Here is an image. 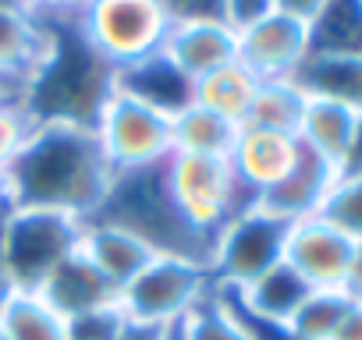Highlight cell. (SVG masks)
<instances>
[{"label":"cell","instance_id":"6da1fadb","mask_svg":"<svg viewBox=\"0 0 362 340\" xmlns=\"http://www.w3.org/2000/svg\"><path fill=\"white\" fill-rule=\"evenodd\" d=\"M4 174L11 210H54L89 220L110 188L114 166L93 124L36 121Z\"/></svg>","mask_w":362,"mask_h":340},{"label":"cell","instance_id":"7a4b0ae2","mask_svg":"<svg viewBox=\"0 0 362 340\" xmlns=\"http://www.w3.org/2000/svg\"><path fill=\"white\" fill-rule=\"evenodd\" d=\"M89 220H103L110 227L128 231L156 255H177L203 266H210L214 255V241L185 220L170 192L167 159L135 170H114L110 188Z\"/></svg>","mask_w":362,"mask_h":340},{"label":"cell","instance_id":"3957f363","mask_svg":"<svg viewBox=\"0 0 362 340\" xmlns=\"http://www.w3.org/2000/svg\"><path fill=\"white\" fill-rule=\"evenodd\" d=\"M47 25L50 47L40 61L25 110L33 121H78L96 124L103 103L114 92V68L89 47L78 29V18H40Z\"/></svg>","mask_w":362,"mask_h":340},{"label":"cell","instance_id":"277c9868","mask_svg":"<svg viewBox=\"0 0 362 340\" xmlns=\"http://www.w3.org/2000/svg\"><path fill=\"white\" fill-rule=\"evenodd\" d=\"M86 220L54 210L4 213V266L15 291H40L50 273L82 248Z\"/></svg>","mask_w":362,"mask_h":340},{"label":"cell","instance_id":"5b68a950","mask_svg":"<svg viewBox=\"0 0 362 340\" xmlns=\"http://www.w3.org/2000/svg\"><path fill=\"white\" fill-rule=\"evenodd\" d=\"M167 178L170 192L185 213V220L217 241V234L245 210H252L259 199L235 178V170L228 159L214 156H185V152H170L167 156Z\"/></svg>","mask_w":362,"mask_h":340},{"label":"cell","instance_id":"8992f818","mask_svg":"<svg viewBox=\"0 0 362 340\" xmlns=\"http://www.w3.org/2000/svg\"><path fill=\"white\" fill-rule=\"evenodd\" d=\"M78 29L89 47L117 71L163 50L170 22L156 0H93L78 15Z\"/></svg>","mask_w":362,"mask_h":340},{"label":"cell","instance_id":"52a82bcc","mask_svg":"<svg viewBox=\"0 0 362 340\" xmlns=\"http://www.w3.org/2000/svg\"><path fill=\"white\" fill-rule=\"evenodd\" d=\"M210 291H214L210 266L177 255H156L128 287H121V308L128 319L174 326Z\"/></svg>","mask_w":362,"mask_h":340},{"label":"cell","instance_id":"ba28073f","mask_svg":"<svg viewBox=\"0 0 362 340\" xmlns=\"http://www.w3.org/2000/svg\"><path fill=\"white\" fill-rule=\"evenodd\" d=\"M291 224L267 213L263 206H252L238 213L214 241L210 273L217 287H245L256 277H263L270 266L284 259Z\"/></svg>","mask_w":362,"mask_h":340},{"label":"cell","instance_id":"9c48e42d","mask_svg":"<svg viewBox=\"0 0 362 340\" xmlns=\"http://www.w3.org/2000/svg\"><path fill=\"white\" fill-rule=\"evenodd\" d=\"M93 128L114 170H135L170 156V117L117 89L103 103Z\"/></svg>","mask_w":362,"mask_h":340},{"label":"cell","instance_id":"30bf717a","mask_svg":"<svg viewBox=\"0 0 362 340\" xmlns=\"http://www.w3.org/2000/svg\"><path fill=\"white\" fill-rule=\"evenodd\" d=\"M358 252L362 245L341 234L323 217H305L291 224L284 262L295 266L309 287H351L358 273Z\"/></svg>","mask_w":362,"mask_h":340},{"label":"cell","instance_id":"8fae6325","mask_svg":"<svg viewBox=\"0 0 362 340\" xmlns=\"http://www.w3.org/2000/svg\"><path fill=\"white\" fill-rule=\"evenodd\" d=\"M235 32H238V64H245L259 82L291 78L298 64L309 57V25L281 11H270Z\"/></svg>","mask_w":362,"mask_h":340},{"label":"cell","instance_id":"7c38bea8","mask_svg":"<svg viewBox=\"0 0 362 340\" xmlns=\"http://www.w3.org/2000/svg\"><path fill=\"white\" fill-rule=\"evenodd\" d=\"M114 89L146 103L149 110H156L163 117H177L185 107L196 103V82L163 50H156V54H149V57H142L128 68H117Z\"/></svg>","mask_w":362,"mask_h":340},{"label":"cell","instance_id":"4fadbf2b","mask_svg":"<svg viewBox=\"0 0 362 340\" xmlns=\"http://www.w3.org/2000/svg\"><path fill=\"white\" fill-rule=\"evenodd\" d=\"M302 142L298 135H281V131H259V128H242L228 163L235 170V178L259 199L270 192L281 178H288V170L298 163Z\"/></svg>","mask_w":362,"mask_h":340},{"label":"cell","instance_id":"5bb4252c","mask_svg":"<svg viewBox=\"0 0 362 340\" xmlns=\"http://www.w3.org/2000/svg\"><path fill=\"white\" fill-rule=\"evenodd\" d=\"M358 131H362L358 110L334 103V99L309 96L302 124H298V142L309 152H316L320 159H327L337 174H344L355 159V149H358Z\"/></svg>","mask_w":362,"mask_h":340},{"label":"cell","instance_id":"9a60e30c","mask_svg":"<svg viewBox=\"0 0 362 340\" xmlns=\"http://www.w3.org/2000/svg\"><path fill=\"white\" fill-rule=\"evenodd\" d=\"M337 178L341 174L327 159H320L316 152H309L302 145L298 163L288 170V178H281L270 192H263L256 206H263L267 213H274L288 224H298V220L320 213V206H323V199H327V192L334 188Z\"/></svg>","mask_w":362,"mask_h":340},{"label":"cell","instance_id":"2e32d148","mask_svg":"<svg viewBox=\"0 0 362 340\" xmlns=\"http://www.w3.org/2000/svg\"><path fill=\"white\" fill-rule=\"evenodd\" d=\"M163 54L185 71L192 82L214 75L217 68L238 61V32L228 22H185L170 25Z\"/></svg>","mask_w":362,"mask_h":340},{"label":"cell","instance_id":"e0dca14e","mask_svg":"<svg viewBox=\"0 0 362 340\" xmlns=\"http://www.w3.org/2000/svg\"><path fill=\"white\" fill-rule=\"evenodd\" d=\"M36 294L61 319H71V315H82V312H96V308H107V305L121 301V291L82 255V248L71 259H64Z\"/></svg>","mask_w":362,"mask_h":340},{"label":"cell","instance_id":"ac0fdd59","mask_svg":"<svg viewBox=\"0 0 362 340\" xmlns=\"http://www.w3.org/2000/svg\"><path fill=\"white\" fill-rule=\"evenodd\" d=\"M82 255H86L117 291L128 287V284L156 259V252H149L139 238H132L128 231L110 227V224H103V220H86Z\"/></svg>","mask_w":362,"mask_h":340},{"label":"cell","instance_id":"d6986e66","mask_svg":"<svg viewBox=\"0 0 362 340\" xmlns=\"http://www.w3.org/2000/svg\"><path fill=\"white\" fill-rule=\"evenodd\" d=\"M291 82L305 96L334 99V103H344V107H351V110L362 114V57H348V54H309L298 64V71L291 75Z\"/></svg>","mask_w":362,"mask_h":340},{"label":"cell","instance_id":"ffe728a7","mask_svg":"<svg viewBox=\"0 0 362 340\" xmlns=\"http://www.w3.org/2000/svg\"><path fill=\"white\" fill-rule=\"evenodd\" d=\"M249 312L263 315V319H274V322H291V315L298 312V305L313 294V287L305 284V277L288 266L284 259L277 266H270L263 277H256L252 284L245 287H228Z\"/></svg>","mask_w":362,"mask_h":340},{"label":"cell","instance_id":"44dd1931","mask_svg":"<svg viewBox=\"0 0 362 340\" xmlns=\"http://www.w3.org/2000/svg\"><path fill=\"white\" fill-rule=\"evenodd\" d=\"M238 135H242V124H235L199 103L185 107L177 117H170V152L228 159Z\"/></svg>","mask_w":362,"mask_h":340},{"label":"cell","instance_id":"7402d4cb","mask_svg":"<svg viewBox=\"0 0 362 340\" xmlns=\"http://www.w3.org/2000/svg\"><path fill=\"white\" fill-rule=\"evenodd\" d=\"M256 89H259V78L245 64L231 61V64L217 68L214 75L196 82V103L228 117V121H235V124H245L249 107L256 99Z\"/></svg>","mask_w":362,"mask_h":340},{"label":"cell","instance_id":"603a6c76","mask_svg":"<svg viewBox=\"0 0 362 340\" xmlns=\"http://www.w3.org/2000/svg\"><path fill=\"white\" fill-rule=\"evenodd\" d=\"M309 54L362 57V0H327L309 22Z\"/></svg>","mask_w":362,"mask_h":340},{"label":"cell","instance_id":"cb8c5ba5","mask_svg":"<svg viewBox=\"0 0 362 340\" xmlns=\"http://www.w3.org/2000/svg\"><path fill=\"white\" fill-rule=\"evenodd\" d=\"M309 96L291 82V78H277V82H259L256 99L249 107V117L242 128H259V131H281V135H298L302 114H305Z\"/></svg>","mask_w":362,"mask_h":340},{"label":"cell","instance_id":"d4e9b609","mask_svg":"<svg viewBox=\"0 0 362 340\" xmlns=\"http://www.w3.org/2000/svg\"><path fill=\"white\" fill-rule=\"evenodd\" d=\"M0 329L8 340H64V319L33 291H15L0 305Z\"/></svg>","mask_w":362,"mask_h":340},{"label":"cell","instance_id":"484cf974","mask_svg":"<svg viewBox=\"0 0 362 340\" xmlns=\"http://www.w3.org/2000/svg\"><path fill=\"white\" fill-rule=\"evenodd\" d=\"M351 305H355L351 287H313V294L298 305L288 326L298 340H330Z\"/></svg>","mask_w":362,"mask_h":340},{"label":"cell","instance_id":"4316f807","mask_svg":"<svg viewBox=\"0 0 362 340\" xmlns=\"http://www.w3.org/2000/svg\"><path fill=\"white\" fill-rule=\"evenodd\" d=\"M174 340H249V336L214 284V291L199 305H192L174 322Z\"/></svg>","mask_w":362,"mask_h":340},{"label":"cell","instance_id":"83f0119b","mask_svg":"<svg viewBox=\"0 0 362 340\" xmlns=\"http://www.w3.org/2000/svg\"><path fill=\"white\" fill-rule=\"evenodd\" d=\"M316 217H323L341 234L362 245V170H351V174H341L334 181Z\"/></svg>","mask_w":362,"mask_h":340},{"label":"cell","instance_id":"f1b7e54d","mask_svg":"<svg viewBox=\"0 0 362 340\" xmlns=\"http://www.w3.org/2000/svg\"><path fill=\"white\" fill-rule=\"evenodd\" d=\"M124 322H128V315H124V308L117 301V305L64 319V340H117Z\"/></svg>","mask_w":362,"mask_h":340},{"label":"cell","instance_id":"f546056e","mask_svg":"<svg viewBox=\"0 0 362 340\" xmlns=\"http://www.w3.org/2000/svg\"><path fill=\"white\" fill-rule=\"evenodd\" d=\"M36 128L33 114L22 103H0V166H8Z\"/></svg>","mask_w":362,"mask_h":340},{"label":"cell","instance_id":"4dcf8cb0","mask_svg":"<svg viewBox=\"0 0 362 340\" xmlns=\"http://www.w3.org/2000/svg\"><path fill=\"white\" fill-rule=\"evenodd\" d=\"M217 291H221V298L228 301V308L235 312V319L242 322V329H245L249 340H298V336L291 333L288 322H274V319H263V315L249 312V308H245L228 287H217Z\"/></svg>","mask_w":362,"mask_h":340},{"label":"cell","instance_id":"1f68e13d","mask_svg":"<svg viewBox=\"0 0 362 340\" xmlns=\"http://www.w3.org/2000/svg\"><path fill=\"white\" fill-rule=\"evenodd\" d=\"M170 25L185 22H228V0H156Z\"/></svg>","mask_w":362,"mask_h":340},{"label":"cell","instance_id":"d6a6232c","mask_svg":"<svg viewBox=\"0 0 362 340\" xmlns=\"http://www.w3.org/2000/svg\"><path fill=\"white\" fill-rule=\"evenodd\" d=\"M93 0H22L33 18H78Z\"/></svg>","mask_w":362,"mask_h":340},{"label":"cell","instance_id":"836d02e7","mask_svg":"<svg viewBox=\"0 0 362 340\" xmlns=\"http://www.w3.org/2000/svg\"><path fill=\"white\" fill-rule=\"evenodd\" d=\"M270 11H274V0H228V25L245 29L249 22H256Z\"/></svg>","mask_w":362,"mask_h":340},{"label":"cell","instance_id":"e575fe53","mask_svg":"<svg viewBox=\"0 0 362 340\" xmlns=\"http://www.w3.org/2000/svg\"><path fill=\"white\" fill-rule=\"evenodd\" d=\"M117 340H174V326H156V322L128 319V322L121 326Z\"/></svg>","mask_w":362,"mask_h":340},{"label":"cell","instance_id":"d590c367","mask_svg":"<svg viewBox=\"0 0 362 340\" xmlns=\"http://www.w3.org/2000/svg\"><path fill=\"white\" fill-rule=\"evenodd\" d=\"M327 0H274V11L288 15V18H298V22H313L320 11H323Z\"/></svg>","mask_w":362,"mask_h":340},{"label":"cell","instance_id":"8d00e7d4","mask_svg":"<svg viewBox=\"0 0 362 340\" xmlns=\"http://www.w3.org/2000/svg\"><path fill=\"white\" fill-rule=\"evenodd\" d=\"M330 340H362V298L355 294V305L348 308V315L341 319V326L334 329Z\"/></svg>","mask_w":362,"mask_h":340},{"label":"cell","instance_id":"74e56055","mask_svg":"<svg viewBox=\"0 0 362 340\" xmlns=\"http://www.w3.org/2000/svg\"><path fill=\"white\" fill-rule=\"evenodd\" d=\"M15 294L11 287V277H8V266H4V213H0V305Z\"/></svg>","mask_w":362,"mask_h":340},{"label":"cell","instance_id":"f35d334b","mask_svg":"<svg viewBox=\"0 0 362 340\" xmlns=\"http://www.w3.org/2000/svg\"><path fill=\"white\" fill-rule=\"evenodd\" d=\"M11 210V195H8V174H4V166H0V213H8Z\"/></svg>","mask_w":362,"mask_h":340},{"label":"cell","instance_id":"ab89813d","mask_svg":"<svg viewBox=\"0 0 362 340\" xmlns=\"http://www.w3.org/2000/svg\"><path fill=\"white\" fill-rule=\"evenodd\" d=\"M351 291L362 298V266H358V273H355V284H351Z\"/></svg>","mask_w":362,"mask_h":340},{"label":"cell","instance_id":"60d3db41","mask_svg":"<svg viewBox=\"0 0 362 340\" xmlns=\"http://www.w3.org/2000/svg\"><path fill=\"white\" fill-rule=\"evenodd\" d=\"M0 8H22V0H0ZM25 11V8H22Z\"/></svg>","mask_w":362,"mask_h":340},{"label":"cell","instance_id":"b9f144b4","mask_svg":"<svg viewBox=\"0 0 362 340\" xmlns=\"http://www.w3.org/2000/svg\"><path fill=\"white\" fill-rule=\"evenodd\" d=\"M0 340H8V336H4V329H0Z\"/></svg>","mask_w":362,"mask_h":340}]
</instances>
